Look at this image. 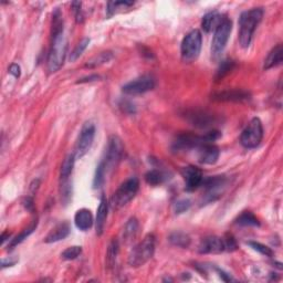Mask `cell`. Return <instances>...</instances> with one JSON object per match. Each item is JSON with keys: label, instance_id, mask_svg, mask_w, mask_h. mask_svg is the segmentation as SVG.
Returning <instances> with one entry per match:
<instances>
[{"label": "cell", "instance_id": "1", "mask_svg": "<svg viewBox=\"0 0 283 283\" xmlns=\"http://www.w3.org/2000/svg\"><path fill=\"white\" fill-rule=\"evenodd\" d=\"M263 18L261 8H253L241 14L239 19V43L243 48L250 45L253 34Z\"/></svg>", "mask_w": 283, "mask_h": 283}, {"label": "cell", "instance_id": "2", "mask_svg": "<svg viewBox=\"0 0 283 283\" xmlns=\"http://www.w3.org/2000/svg\"><path fill=\"white\" fill-rule=\"evenodd\" d=\"M221 136L220 132L212 129L205 135H196L193 133H184L177 136L174 140L172 150L174 152H188L192 150H197L200 146L207 143H214Z\"/></svg>", "mask_w": 283, "mask_h": 283}, {"label": "cell", "instance_id": "3", "mask_svg": "<svg viewBox=\"0 0 283 283\" xmlns=\"http://www.w3.org/2000/svg\"><path fill=\"white\" fill-rule=\"evenodd\" d=\"M51 46L48 58V69L51 73L57 72L60 69L67 57L68 40L64 31L51 32Z\"/></svg>", "mask_w": 283, "mask_h": 283}, {"label": "cell", "instance_id": "4", "mask_svg": "<svg viewBox=\"0 0 283 283\" xmlns=\"http://www.w3.org/2000/svg\"><path fill=\"white\" fill-rule=\"evenodd\" d=\"M156 238L154 234H147L138 245L135 246L128 255V264L132 268H139L149 262L155 252Z\"/></svg>", "mask_w": 283, "mask_h": 283}, {"label": "cell", "instance_id": "5", "mask_svg": "<svg viewBox=\"0 0 283 283\" xmlns=\"http://www.w3.org/2000/svg\"><path fill=\"white\" fill-rule=\"evenodd\" d=\"M139 188V181L136 177H131L121 184L117 191L111 198V207L113 209H120L127 205L136 196Z\"/></svg>", "mask_w": 283, "mask_h": 283}, {"label": "cell", "instance_id": "6", "mask_svg": "<svg viewBox=\"0 0 283 283\" xmlns=\"http://www.w3.org/2000/svg\"><path fill=\"white\" fill-rule=\"evenodd\" d=\"M203 37L202 32L198 29L192 30L190 33L185 35L181 41L180 53L181 60L186 63H192L199 57L200 50H202Z\"/></svg>", "mask_w": 283, "mask_h": 283}, {"label": "cell", "instance_id": "7", "mask_svg": "<svg viewBox=\"0 0 283 283\" xmlns=\"http://www.w3.org/2000/svg\"><path fill=\"white\" fill-rule=\"evenodd\" d=\"M232 30V21L229 18H225L220 23V26L216 29L214 39L211 43V58L214 60H218L221 53L225 50L230 33Z\"/></svg>", "mask_w": 283, "mask_h": 283}, {"label": "cell", "instance_id": "8", "mask_svg": "<svg viewBox=\"0 0 283 283\" xmlns=\"http://www.w3.org/2000/svg\"><path fill=\"white\" fill-rule=\"evenodd\" d=\"M263 138L262 122L258 117L252 119L241 133L240 143L246 149H255Z\"/></svg>", "mask_w": 283, "mask_h": 283}, {"label": "cell", "instance_id": "9", "mask_svg": "<svg viewBox=\"0 0 283 283\" xmlns=\"http://www.w3.org/2000/svg\"><path fill=\"white\" fill-rule=\"evenodd\" d=\"M124 153V145L122 143V139L116 136V135H112L109 138L108 147H106L105 152V157L102 159V162L105 166L106 174L111 170H113L117 164L120 163V161L123 157Z\"/></svg>", "mask_w": 283, "mask_h": 283}, {"label": "cell", "instance_id": "10", "mask_svg": "<svg viewBox=\"0 0 283 283\" xmlns=\"http://www.w3.org/2000/svg\"><path fill=\"white\" fill-rule=\"evenodd\" d=\"M94 136H96V126H94V124L92 122L84 123L80 132L78 142L75 144L74 155L76 158L83 157L88 150L91 149Z\"/></svg>", "mask_w": 283, "mask_h": 283}, {"label": "cell", "instance_id": "11", "mask_svg": "<svg viewBox=\"0 0 283 283\" xmlns=\"http://www.w3.org/2000/svg\"><path fill=\"white\" fill-rule=\"evenodd\" d=\"M155 79L152 75L146 74L123 85L122 91L127 96H139V94H144L153 90L155 87Z\"/></svg>", "mask_w": 283, "mask_h": 283}, {"label": "cell", "instance_id": "12", "mask_svg": "<svg viewBox=\"0 0 283 283\" xmlns=\"http://www.w3.org/2000/svg\"><path fill=\"white\" fill-rule=\"evenodd\" d=\"M226 185V178L223 176H214L203 180L202 186H204L206 194L204 203L208 204L215 202L216 199L221 196V188Z\"/></svg>", "mask_w": 283, "mask_h": 283}, {"label": "cell", "instance_id": "13", "mask_svg": "<svg viewBox=\"0 0 283 283\" xmlns=\"http://www.w3.org/2000/svg\"><path fill=\"white\" fill-rule=\"evenodd\" d=\"M186 119L187 121L192 123L194 126L196 127H200V128H206L209 127L214 124L217 123V117L208 113L206 111H188L186 112Z\"/></svg>", "mask_w": 283, "mask_h": 283}, {"label": "cell", "instance_id": "14", "mask_svg": "<svg viewBox=\"0 0 283 283\" xmlns=\"http://www.w3.org/2000/svg\"><path fill=\"white\" fill-rule=\"evenodd\" d=\"M181 175L184 177L187 192L196 191L203 184V172L196 166L184 167L181 170Z\"/></svg>", "mask_w": 283, "mask_h": 283}, {"label": "cell", "instance_id": "15", "mask_svg": "<svg viewBox=\"0 0 283 283\" xmlns=\"http://www.w3.org/2000/svg\"><path fill=\"white\" fill-rule=\"evenodd\" d=\"M198 251L202 255H208V253H221L225 251V243L223 239L217 235H210V237H206L202 240Z\"/></svg>", "mask_w": 283, "mask_h": 283}, {"label": "cell", "instance_id": "16", "mask_svg": "<svg viewBox=\"0 0 283 283\" xmlns=\"http://www.w3.org/2000/svg\"><path fill=\"white\" fill-rule=\"evenodd\" d=\"M198 154V162L206 165L216 164L219 158V149L214 143L204 144L196 150Z\"/></svg>", "mask_w": 283, "mask_h": 283}, {"label": "cell", "instance_id": "17", "mask_svg": "<svg viewBox=\"0 0 283 283\" xmlns=\"http://www.w3.org/2000/svg\"><path fill=\"white\" fill-rule=\"evenodd\" d=\"M251 99V94L245 90H227L212 96V100L220 102H245Z\"/></svg>", "mask_w": 283, "mask_h": 283}, {"label": "cell", "instance_id": "18", "mask_svg": "<svg viewBox=\"0 0 283 283\" xmlns=\"http://www.w3.org/2000/svg\"><path fill=\"white\" fill-rule=\"evenodd\" d=\"M225 18L226 16L219 14L218 11H211V13L206 14L202 20V27L204 31L207 33L216 31V29L220 26V23Z\"/></svg>", "mask_w": 283, "mask_h": 283}, {"label": "cell", "instance_id": "19", "mask_svg": "<svg viewBox=\"0 0 283 283\" xmlns=\"http://www.w3.org/2000/svg\"><path fill=\"white\" fill-rule=\"evenodd\" d=\"M108 211H109L108 200H106L105 196H102L101 200H100V205L97 212V219H96V231L98 235H101L104 231L106 218H108Z\"/></svg>", "mask_w": 283, "mask_h": 283}, {"label": "cell", "instance_id": "20", "mask_svg": "<svg viewBox=\"0 0 283 283\" xmlns=\"http://www.w3.org/2000/svg\"><path fill=\"white\" fill-rule=\"evenodd\" d=\"M74 223L81 231H86L93 226V216L90 209L82 208L76 211L74 216Z\"/></svg>", "mask_w": 283, "mask_h": 283}, {"label": "cell", "instance_id": "21", "mask_svg": "<svg viewBox=\"0 0 283 283\" xmlns=\"http://www.w3.org/2000/svg\"><path fill=\"white\" fill-rule=\"evenodd\" d=\"M70 233V225L68 222H62L59 223L58 226L53 228L51 231L46 235L44 241L46 244H52L57 243V241H60L66 239Z\"/></svg>", "mask_w": 283, "mask_h": 283}, {"label": "cell", "instance_id": "22", "mask_svg": "<svg viewBox=\"0 0 283 283\" xmlns=\"http://www.w3.org/2000/svg\"><path fill=\"white\" fill-rule=\"evenodd\" d=\"M282 60H283V48H282V44H278L268 53V56L265 58L263 63V69L269 70L278 67L282 63Z\"/></svg>", "mask_w": 283, "mask_h": 283}, {"label": "cell", "instance_id": "23", "mask_svg": "<svg viewBox=\"0 0 283 283\" xmlns=\"http://www.w3.org/2000/svg\"><path fill=\"white\" fill-rule=\"evenodd\" d=\"M168 179V174L162 169H152L145 174V180L149 185L158 186Z\"/></svg>", "mask_w": 283, "mask_h": 283}, {"label": "cell", "instance_id": "24", "mask_svg": "<svg viewBox=\"0 0 283 283\" xmlns=\"http://www.w3.org/2000/svg\"><path fill=\"white\" fill-rule=\"evenodd\" d=\"M168 240L173 246L179 247V248H188L191 246V243H192L190 235L185 232H181V231L173 232L169 235Z\"/></svg>", "mask_w": 283, "mask_h": 283}, {"label": "cell", "instance_id": "25", "mask_svg": "<svg viewBox=\"0 0 283 283\" xmlns=\"http://www.w3.org/2000/svg\"><path fill=\"white\" fill-rule=\"evenodd\" d=\"M235 223L239 226H245V227H259L260 222H259L258 218L252 214L251 211H244L237 219H235Z\"/></svg>", "mask_w": 283, "mask_h": 283}, {"label": "cell", "instance_id": "26", "mask_svg": "<svg viewBox=\"0 0 283 283\" xmlns=\"http://www.w3.org/2000/svg\"><path fill=\"white\" fill-rule=\"evenodd\" d=\"M75 158L76 157L74 155V153H73V154L67 155V157L64 158V161L62 163V166H61L60 179L70 178V176H71V174H72V170H73V167H74Z\"/></svg>", "mask_w": 283, "mask_h": 283}, {"label": "cell", "instance_id": "27", "mask_svg": "<svg viewBox=\"0 0 283 283\" xmlns=\"http://www.w3.org/2000/svg\"><path fill=\"white\" fill-rule=\"evenodd\" d=\"M137 231H138V221L136 218H131L125 225V228H124L123 238H125V240L127 241L133 240L135 237H136Z\"/></svg>", "mask_w": 283, "mask_h": 283}, {"label": "cell", "instance_id": "28", "mask_svg": "<svg viewBox=\"0 0 283 283\" xmlns=\"http://www.w3.org/2000/svg\"><path fill=\"white\" fill-rule=\"evenodd\" d=\"M37 225H38V220L35 219V220H33V222L31 223L30 226H29L27 229L23 230V231H22L20 234H18L15 239H13V240L10 241V244H9V246H8L9 249H13L14 247H16L17 245L21 244L23 240L27 239V237H29V235H30V234L34 231L35 228H37Z\"/></svg>", "mask_w": 283, "mask_h": 283}, {"label": "cell", "instance_id": "29", "mask_svg": "<svg viewBox=\"0 0 283 283\" xmlns=\"http://www.w3.org/2000/svg\"><path fill=\"white\" fill-rule=\"evenodd\" d=\"M235 67V63L234 61L232 60H223L221 63H220V66L219 68H218L217 70V73H216V76H215V80L216 81H220L222 80L223 78H225L226 75H228L231 71L233 70V68Z\"/></svg>", "mask_w": 283, "mask_h": 283}, {"label": "cell", "instance_id": "30", "mask_svg": "<svg viewBox=\"0 0 283 283\" xmlns=\"http://www.w3.org/2000/svg\"><path fill=\"white\" fill-rule=\"evenodd\" d=\"M112 57H113V55H112L111 51L101 52L99 56L91 59V60L85 64V67L86 68H97V67H100V66H102V64L109 62L111 59H112Z\"/></svg>", "mask_w": 283, "mask_h": 283}, {"label": "cell", "instance_id": "31", "mask_svg": "<svg viewBox=\"0 0 283 283\" xmlns=\"http://www.w3.org/2000/svg\"><path fill=\"white\" fill-rule=\"evenodd\" d=\"M117 253H119V241L113 240L109 246L108 253H106V264L109 268H112L115 263Z\"/></svg>", "mask_w": 283, "mask_h": 283}, {"label": "cell", "instance_id": "32", "mask_svg": "<svg viewBox=\"0 0 283 283\" xmlns=\"http://www.w3.org/2000/svg\"><path fill=\"white\" fill-rule=\"evenodd\" d=\"M88 43H90V39H88V38H83V39H82L80 42L76 44L74 50L71 52L70 61L71 62H74L75 60H78V59L82 56V53H83L84 50L87 48Z\"/></svg>", "mask_w": 283, "mask_h": 283}, {"label": "cell", "instance_id": "33", "mask_svg": "<svg viewBox=\"0 0 283 283\" xmlns=\"http://www.w3.org/2000/svg\"><path fill=\"white\" fill-rule=\"evenodd\" d=\"M105 176H106V170H105V166L103 162L101 161L98 165L97 170H96V176H94V179H93V188H100L102 187V185L104 184V180H105Z\"/></svg>", "mask_w": 283, "mask_h": 283}, {"label": "cell", "instance_id": "34", "mask_svg": "<svg viewBox=\"0 0 283 283\" xmlns=\"http://www.w3.org/2000/svg\"><path fill=\"white\" fill-rule=\"evenodd\" d=\"M134 3L132 2H110L108 4V16L111 17L117 13L119 9H126L133 6Z\"/></svg>", "mask_w": 283, "mask_h": 283}, {"label": "cell", "instance_id": "35", "mask_svg": "<svg viewBox=\"0 0 283 283\" xmlns=\"http://www.w3.org/2000/svg\"><path fill=\"white\" fill-rule=\"evenodd\" d=\"M82 252V247L79 246H72L67 248L66 250L62 252L61 257L64 260H74V259L78 258Z\"/></svg>", "mask_w": 283, "mask_h": 283}, {"label": "cell", "instance_id": "36", "mask_svg": "<svg viewBox=\"0 0 283 283\" xmlns=\"http://www.w3.org/2000/svg\"><path fill=\"white\" fill-rule=\"evenodd\" d=\"M248 245H249L253 250L260 252L261 255L265 257H273V251L267 246H264L260 243H256V241H248Z\"/></svg>", "mask_w": 283, "mask_h": 283}, {"label": "cell", "instance_id": "37", "mask_svg": "<svg viewBox=\"0 0 283 283\" xmlns=\"http://www.w3.org/2000/svg\"><path fill=\"white\" fill-rule=\"evenodd\" d=\"M191 200L190 199H180L178 202H176L174 204V211L175 214L180 215L182 212L187 211L191 208Z\"/></svg>", "mask_w": 283, "mask_h": 283}, {"label": "cell", "instance_id": "38", "mask_svg": "<svg viewBox=\"0 0 283 283\" xmlns=\"http://www.w3.org/2000/svg\"><path fill=\"white\" fill-rule=\"evenodd\" d=\"M222 239H223V243H225V250L234 251L235 249H237L238 246L232 235H227L226 238H222Z\"/></svg>", "mask_w": 283, "mask_h": 283}, {"label": "cell", "instance_id": "39", "mask_svg": "<svg viewBox=\"0 0 283 283\" xmlns=\"http://www.w3.org/2000/svg\"><path fill=\"white\" fill-rule=\"evenodd\" d=\"M72 7H73V11L75 14V18H76V21L78 22H82L83 20V16H82V11H81V3H73L72 4Z\"/></svg>", "mask_w": 283, "mask_h": 283}, {"label": "cell", "instance_id": "40", "mask_svg": "<svg viewBox=\"0 0 283 283\" xmlns=\"http://www.w3.org/2000/svg\"><path fill=\"white\" fill-rule=\"evenodd\" d=\"M9 73L10 74H13L15 78H19L20 76V67L18 66L17 63H14V64H11L10 68H9Z\"/></svg>", "mask_w": 283, "mask_h": 283}, {"label": "cell", "instance_id": "41", "mask_svg": "<svg viewBox=\"0 0 283 283\" xmlns=\"http://www.w3.org/2000/svg\"><path fill=\"white\" fill-rule=\"evenodd\" d=\"M100 79V76L97 74H93L90 76H86V78H83L78 81V83H85V82H92V81H97Z\"/></svg>", "mask_w": 283, "mask_h": 283}, {"label": "cell", "instance_id": "42", "mask_svg": "<svg viewBox=\"0 0 283 283\" xmlns=\"http://www.w3.org/2000/svg\"><path fill=\"white\" fill-rule=\"evenodd\" d=\"M23 205L28 210L33 211V199L31 197H27L25 202H23Z\"/></svg>", "mask_w": 283, "mask_h": 283}, {"label": "cell", "instance_id": "43", "mask_svg": "<svg viewBox=\"0 0 283 283\" xmlns=\"http://www.w3.org/2000/svg\"><path fill=\"white\" fill-rule=\"evenodd\" d=\"M218 272H219V276L220 278L223 280V281H226V282H229V281H232L233 279L230 276L228 273L226 272H223L222 270H218Z\"/></svg>", "mask_w": 283, "mask_h": 283}, {"label": "cell", "instance_id": "44", "mask_svg": "<svg viewBox=\"0 0 283 283\" xmlns=\"http://www.w3.org/2000/svg\"><path fill=\"white\" fill-rule=\"evenodd\" d=\"M9 235H10V234H9L8 232H4V233H3V235H2V244H4V243H5L6 238L9 237Z\"/></svg>", "mask_w": 283, "mask_h": 283}]
</instances>
